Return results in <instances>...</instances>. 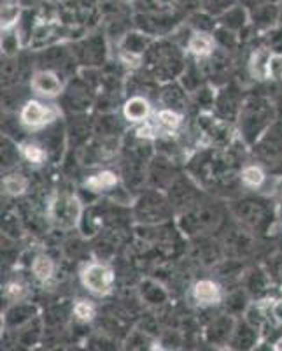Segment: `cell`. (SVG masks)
Segmentation results:
<instances>
[{
  "instance_id": "ffe728a7",
  "label": "cell",
  "mask_w": 282,
  "mask_h": 351,
  "mask_svg": "<svg viewBox=\"0 0 282 351\" xmlns=\"http://www.w3.org/2000/svg\"><path fill=\"white\" fill-rule=\"evenodd\" d=\"M153 128L162 137H177L186 128V112L170 108H158L151 118Z\"/></svg>"
},
{
  "instance_id": "d4e9b609",
  "label": "cell",
  "mask_w": 282,
  "mask_h": 351,
  "mask_svg": "<svg viewBox=\"0 0 282 351\" xmlns=\"http://www.w3.org/2000/svg\"><path fill=\"white\" fill-rule=\"evenodd\" d=\"M235 324H237L235 316L228 315V313L216 316L211 324L207 325L205 330V337L209 341V344L214 348L228 346L231 339V334H233Z\"/></svg>"
},
{
  "instance_id": "4dcf8cb0",
  "label": "cell",
  "mask_w": 282,
  "mask_h": 351,
  "mask_svg": "<svg viewBox=\"0 0 282 351\" xmlns=\"http://www.w3.org/2000/svg\"><path fill=\"white\" fill-rule=\"evenodd\" d=\"M251 27L255 32H266L270 28L277 27L281 20V5L279 4H261L249 11Z\"/></svg>"
},
{
  "instance_id": "e0dca14e",
  "label": "cell",
  "mask_w": 282,
  "mask_h": 351,
  "mask_svg": "<svg viewBox=\"0 0 282 351\" xmlns=\"http://www.w3.org/2000/svg\"><path fill=\"white\" fill-rule=\"evenodd\" d=\"M179 176L181 172L175 160L156 153L149 164V171H147V188L167 192Z\"/></svg>"
},
{
  "instance_id": "7a4b0ae2",
  "label": "cell",
  "mask_w": 282,
  "mask_h": 351,
  "mask_svg": "<svg viewBox=\"0 0 282 351\" xmlns=\"http://www.w3.org/2000/svg\"><path fill=\"white\" fill-rule=\"evenodd\" d=\"M274 99L266 93H249L244 100V106L235 121L239 137L247 148H253L259 137L268 130L274 121H277Z\"/></svg>"
},
{
  "instance_id": "4fadbf2b",
  "label": "cell",
  "mask_w": 282,
  "mask_h": 351,
  "mask_svg": "<svg viewBox=\"0 0 282 351\" xmlns=\"http://www.w3.org/2000/svg\"><path fill=\"white\" fill-rule=\"evenodd\" d=\"M203 192L205 190L190 174H181L165 193H167L168 200L174 206L175 215H179V213L186 211V209L193 208L195 204H198L205 197Z\"/></svg>"
},
{
  "instance_id": "681fc988",
  "label": "cell",
  "mask_w": 282,
  "mask_h": 351,
  "mask_svg": "<svg viewBox=\"0 0 282 351\" xmlns=\"http://www.w3.org/2000/svg\"><path fill=\"white\" fill-rule=\"evenodd\" d=\"M261 40L265 48L270 49L272 53H282V27L277 25V27L266 30V32L261 34Z\"/></svg>"
},
{
  "instance_id": "ab89813d",
  "label": "cell",
  "mask_w": 282,
  "mask_h": 351,
  "mask_svg": "<svg viewBox=\"0 0 282 351\" xmlns=\"http://www.w3.org/2000/svg\"><path fill=\"white\" fill-rule=\"evenodd\" d=\"M30 290H28V285L25 283L20 278H12V280H8L2 287V297L8 300L9 304H18L25 302V299L28 297Z\"/></svg>"
},
{
  "instance_id": "7dc6e473",
  "label": "cell",
  "mask_w": 282,
  "mask_h": 351,
  "mask_svg": "<svg viewBox=\"0 0 282 351\" xmlns=\"http://www.w3.org/2000/svg\"><path fill=\"white\" fill-rule=\"evenodd\" d=\"M239 4V0H202V11L214 18H221L227 11Z\"/></svg>"
},
{
  "instance_id": "d6986e66",
  "label": "cell",
  "mask_w": 282,
  "mask_h": 351,
  "mask_svg": "<svg viewBox=\"0 0 282 351\" xmlns=\"http://www.w3.org/2000/svg\"><path fill=\"white\" fill-rule=\"evenodd\" d=\"M155 106H153V99L147 95H140V93H131L121 104V116L130 127H139V125L151 121L155 116Z\"/></svg>"
},
{
  "instance_id": "8992f818",
  "label": "cell",
  "mask_w": 282,
  "mask_h": 351,
  "mask_svg": "<svg viewBox=\"0 0 282 351\" xmlns=\"http://www.w3.org/2000/svg\"><path fill=\"white\" fill-rule=\"evenodd\" d=\"M62 109L60 104H56L53 100L37 99V97H30V99L21 106L20 111L16 112L18 121L23 127L27 134H39V132L46 130L51 125L62 121Z\"/></svg>"
},
{
  "instance_id": "6da1fadb",
  "label": "cell",
  "mask_w": 282,
  "mask_h": 351,
  "mask_svg": "<svg viewBox=\"0 0 282 351\" xmlns=\"http://www.w3.org/2000/svg\"><path fill=\"white\" fill-rule=\"evenodd\" d=\"M228 216H231L228 206L225 208L216 202V199L203 197L193 208L179 213L175 225L186 239L198 236H216L228 225Z\"/></svg>"
},
{
  "instance_id": "1f68e13d",
  "label": "cell",
  "mask_w": 282,
  "mask_h": 351,
  "mask_svg": "<svg viewBox=\"0 0 282 351\" xmlns=\"http://www.w3.org/2000/svg\"><path fill=\"white\" fill-rule=\"evenodd\" d=\"M18 144H20L21 160L30 167H42L48 162H51L48 149L37 137H28V139H23Z\"/></svg>"
},
{
  "instance_id": "277c9868",
  "label": "cell",
  "mask_w": 282,
  "mask_h": 351,
  "mask_svg": "<svg viewBox=\"0 0 282 351\" xmlns=\"http://www.w3.org/2000/svg\"><path fill=\"white\" fill-rule=\"evenodd\" d=\"M235 223L251 232L253 236L266 234L275 219V208L272 200L263 195H239L228 204Z\"/></svg>"
},
{
  "instance_id": "7402d4cb",
  "label": "cell",
  "mask_w": 282,
  "mask_h": 351,
  "mask_svg": "<svg viewBox=\"0 0 282 351\" xmlns=\"http://www.w3.org/2000/svg\"><path fill=\"white\" fill-rule=\"evenodd\" d=\"M270 171L265 164L258 162V160H251V162H244V165L239 171V181L242 190L246 192H261L263 188H266L268 181H270Z\"/></svg>"
},
{
  "instance_id": "2e32d148",
  "label": "cell",
  "mask_w": 282,
  "mask_h": 351,
  "mask_svg": "<svg viewBox=\"0 0 282 351\" xmlns=\"http://www.w3.org/2000/svg\"><path fill=\"white\" fill-rule=\"evenodd\" d=\"M255 158L266 167L282 158V120L274 121L268 130L258 139V143L251 148Z\"/></svg>"
},
{
  "instance_id": "ba28073f",
  "label": "cell",
  "mask_w": 282,
  "mask_h": 351,
  "mask_svg": "<svg viewBox=\"0 0 282 351\" xmlns=\"http://www.w3.org/2000/svg\"><path fill=\"white\" fill-rule=\"evenodd\" d=\"M118 272L107 260H88L79 269V283L88 293L95 297L111 295L116 288Z\"/></svg>"
},
{
  "instance_id": "44dd1931",
  "label": "cell",
  "mask_w": 282,
  "mask_h": 351,
  "mask_svg": "<svg viewBox=\"0 0 282 351\" xmlns=\"http://www.w3.org/2000/svg\"><path fill=\"white\" fill-rule=\"evenodd\" d=\"M123 184L120 171H114L111 167H100L95 172L88 174L83 180V190L95 195H111L114 190Z\"/></svg>"
},
{
  "instance_id": "ac0fdd59",
  "label": "cell",
  "mask_w": 282,
  "mask_h": 351,
  "mask_svg": "<svg viewBox=\"0 0 282 351\" xmlns=\"http://www.w3.org/2000/svg\"><path fill=\"white\" fill-rule=\"evenodd\" d=\"M225 290H222V283L218 278H198L191 283L190 287V297L196 307L200 309H211V307L219 306L225 300Z\"/></svg>"
},
{
  "instance_id": "b9f144b4",
  "label": "cell",
  "mask_w": 282,
  "mask_h": 351,
  "mask_svg": "<svg viewBox=\"0 0 282 351\" xmlns=\"http://www.w3.org/2000/svg\"><path fill=\"white\" fill-rule=\"evenodd\" d=\"M188 25H190L195 32H203V34H214L216 28L219 27L218 18L207 14V12H203L202 9L193 12V14H190V18H188Z\"/></svg>"
},
{
  "instance_id": "74e56055",
  "label": "cell",
  "mask_w": 282,
  "mask_h": 351,
  "mask_svg": "<svg viewBox=\"0 0 282 351\" xmlns=\"http://www.w3.org/2000/svg\"><path fill=\"white\" fill-rule=\"evenodd\" d=\"M36 313L37 309L32 306V304L18 302V304H12L11 309H9L8 315H5V319H8V325L20 328L23 327L25 324H28V322L34 318Z\"/></svg>"
},
{
  "instance_id": "4316f807",
  "label": "cell",
  "mask_w": 282,
  "mask_h": 351,
  "mask_svg": "<svg viewBox=\"0 0 282 351\" xmlns=\"http://www.w3.org/2000/svg\"><path fill=\"white\" fill-rule=\"evenodd\" d=\"M30 274L34 280L42 287H48L49 283L56 280L58 274V263L49 253L37 252L30 260Z\"/></svg>"
},
{
  "instance_id": "836d02e7",
  "label": "cell",
  "mask_w": 282,
  "mask_h": 351,
  "mask_svg": "<svg viewBox=\"0 0 282 351\" xmlns=\"http://www.w3.org/2000/svg\"><path fill=\"white\" fill-rule=\"evenodd\" d=\"M127 121L118 112H102L95 120L97 137H123L127 130Z\"/></svg>"
},
{
  "instance_id": "f5cc1de1",
  "label": "cell",
  "mask_w": 282,
  "mask_h": 351,
  "mask_svg": "<svg viewBox=\"0 0 282 351\" xmlns=\"http://www.w3.org/2000/svg\"><path fill=\"white\" fill-rule=\"evenodd\" d=\"M279 86H281V92H282V83H281V84H279Z\"/></svg>"
},
{
  "instance_id": "603a6c76",
  "label": "cell",
  "mask_w": 282,
  "mask_h": 351,
  "mask_svg": "<svg viewBox=\"0 0 282 351\" xmlns=\"http://www.w3.org/2000/svg\"><path fill=\"white\" fill-rule=\"evenodd\" d=\"M72 118L65 123L67 128V141L70 148H84L95 136V120H90L86 114H70Z\"/></svg>"
},
{
  "instance_id": "d6a6232c",
  "label": "cell",
  "mask_w": 282,
  "mask_h": 351,
  "mask_svg": "<svg viewBox=\"0 0 282 351\" xmlns=\"http://www.w3.org/2000/svg\"><path fill=\"white\" fill-rule=\"evenodd\" d=\"M30 188H32V180L25 172L16 171V169L8 171L2 178V192L9 199H21V197L28 195Z\"/></svg>"
},
{
  "instance_id": "7c38bea8",
  "label": "cell",
  "mask_w": 282,
  "mask_h": 351,
  "mask_svg": "<svg viewBox=\"0 0 282 351\" xmlns=\"http://www.w3.org/2000/svg\"><path fill=\"white\" fill-rule=\"evenodd\" d=\"M67 83V77L62 76L60 72L51 71V69H36L30 74L28 88L32 92V97L44 100H55L64 95Z\"/></svg>"
},
{
  "instance_id": "ee69618b",
  "label": "cell",
  "mask_w": 282,
  "mask_h": 351,
  "mask_svg": "<svg viewBox=\"0 0 282 351\" xmlns=\"http://www.w3.org/2000/svg\"><path fill=\"white\" fill-rule=\"evenodd\" d=\"M25 223L23 219L18 215H12V213H8L2 219V234H4L5 239L9 241H16L20 237H23Z\"/></svg>"
},
{
  "instance_id": "60d3db41",
  "label": "cell",
  "mask_w": 282,
  "mask_h": 351,
  "mask_svg": "<svg viewBox=\"0 0 282 351\" xmlns=\"http://www.w3.org/2000/svg\"><path fill=\"white\" fill-rule=\"evenodd\" d=\"M20 160V144L8 136L2 137V167H4L5 171H14Z\"/></svg>"
},
{
  "instance_id": "e575fe53",
  "label": "cell",
  "mask_w": 282,
  "mask_h": 351,
  "mask_svg": "<svg viewBox=\"0 0 282 351\" xmlns=\"http://www.w3.org/2000/svg\"><path fill=\"white\" fill-rule=\"evenodd\" d=\"M139 293L147 306H163L168 300V290L155 278H144L139 283Z\"/></svg>"
},
{
  "instance_id": "f1b7e54d",
  "label": "cell",
  "mask_w": 282,
  "mask_h": 351,
  "mask_svg": "<svg viewBox=\"0 0 282 351\" xmlns=\"http://www.w3.org/2000/svg\"><path fill=\"white\" fill-rule=\"evenodd\" d=\"M272 280L266 269L263 265H253V267H247L246 272L242 276V281H240V287L246 288V291L249 295L261 297L265 295L266 291L270 290Z\"/></svg>"
},
{
  "instance_id": "5bb4252c",
  "label": "cell",
  "mask_w": 282,
  "mask_h": 351,
  "mask_svg": "<svg viewBox=\"0 0 282 351\" xmlns=\"http://www.w3.org/2000/svg\"><path fill=\"white\" fill-rule=\"evenodd\" d=\"M37 69H51V71L60 72L62 76H74L77 71L76 56L72 53V48L65 44H53L49 48L39 49L37 55Z\"/></svg>"
},
{
  "instance_id": "8d00e7d4",
  "label": "cell",
  "mask_w": 282,
  "mask_h": 351,
  "mask_svg": "<svg viewBox=\"0 0 282 351\" xmlns=\"http://www.w3.org/2000/svg\"><path fill=\"white\" fill-rule=\"evenodd\" d=\"M249 293L246 291V288L239 287L233 288L231 291H228L227 295H225V300H222V306H225V311L228 315L235 316V315H242V313L247 311V307L251 306L249 300Z\"/></svg>"
},
{
  "instance_id": "d590c367",
  "label": "cell",
  "mask_w": 282,
  "mask_h": 351,
  "mask_svg": "<svg viewBox=\"0 0 282 351\" xmlns=\"http://www.w3.org/2000/svg\"><path fill=\"white\" fill-rule=\"evenodd\" d=\"M219 27L231 30L235 34H242L247 27L251 25V14L249 9L244 8L242 4H237L235 8H231L230 11H227L221 18H218Z\"/></svg>"
},
{
  "instance_id": "f546056e",
  "label": "cell",
  "mask_w": 282,
  "mask_h": 351,
  "mask_svg": "<svg viewBox=\"0 0 282 351\" xmlns=\"http://www.w3.org/2000/svg\"><path fill=\"white\" fill-rule=\"evenodd\" d=\"M274 53L265 46H258L251 51L249 58H247L246 71L247 76L256 83H263L268 81V65H270V58Z\"/></svg>"
},
{
  "instance_id": "db71d44e",
  "label": "cell",
  "mask_w": 282,
  "mask_h": 351,
  "mask_svg": "<svg viewBox=\"0 0 282 351\" xmlns=\"http://www.w3.org/2000/svg\"><path fill=\"white\" fill-rule=\"evenodd\" d=\"M228 351H235V350H228Z\"/></svg>"
},
{
  "instance_id": "8fae6325",
  "label": "cell",
  "mask_w": 282,
  "mask_h": 351,
  "mask_svg": "<svg viewBox=\"0 0 282 351\" xmlns=\"http://www.w3.org/2000/svg\"><path fill=\"white\" fill-rule=\"evenodd\" d=\"M249 93H246L244 86L239 83L230 81V83L222 84L216 92V102H214V114L219 116L221 120L235 123L239 118V112L244 106V100Z\"/></svg>"
},
{
  "instance_id": "30bf717a",
  "label": "cell",
  "mask_w": 282,
  "mask_h": 351,
  "mask_svg": "<svg viewBox=\"0 0 282 351\" xmlns=\"http://www.w3.org/2000/svg\"><path fill=\"white\" fill-rule=\"evenodd\" d=\"M72 53L81 69H102L107 64V43L103 34H90L72 44Z\"/></svg>"
},
{
  "instance_id": "9c48e42d",
  "label": "cell",
  "mask_w": 282,
  "mask_h": 351,
  "mask_svg": "<svg viewBox=\"0 0 282 351\" xmlns=\"http://www.w3.org/2000/svg\"><path fill=\"white\" fill-rule=\"evenodd\" d=\"M99 84L77 72L67 83L64 95L60 97V106L68 114H86L88 109L97 104Z\"/></svg>"
},
{
  "instance_id": "c3c4849f",
  "label": "cell",
  "mask_w": 282,
  "mask_h": 351,
  "mask_svg": "<svg viewBox=\"0 0 282 351\" xmlns=\"http://www.w3.org/2000/svg\"><path fill=\"white\" fill-rule=\"evenodd\" d=\"M263 267L266 269V272L270 276L272 283L275 287L282 288V253H275V255L268 256Z\"/></svg>"
},
{
  "instance_id": "484cf974",
  "label": "cell",
  "mask_w": 282,
  "mask_h": 351,
  "mask_svg": "<svg viewBox=\"0 0 282 351\" xmlns=\"http://www.w3.org/2000/svg\"><path fill=\"white\" fill-rule=\"evenodd\" d=\"M259 335H261V332L258 328L253 327L246 318H240L235 324L228 348L235 351H253L258 346Z\"/></svg>"
},
{
  "instance_id": "9a60e30c",
  "label": "cell",
  "mask_w": 282,
  "mask_h": 351,
  "mask_svg": "<svg viewBox=\"0 0 282 351\" xmlns=\"http://www.w3.org/2000/svg\"><path fill=\"white\" fill-rule=\"evenodd\" d=\"M190 241V260L202 265V267L214 269L221 260L227 258V253H225V247H222L219 237L198 236Z\"/></svg>"
},
{
  "instance_id": "7bdbcfd3",
  "label": "cell",
  "mask_w": 282,
  "mask_h": 351,
  "mask_svg": "<svg viewBox=\"0 0 282 351\" xmlns=\"http://www.w3.org/2000/svg\"><path fill=\"white\" fill-rule=\"evenodd\" d=\"M21 46H25V44L16 28L2 32V55H4V58H16Z\"/></svg>"
},
{
  "instance_id": "f907efd6",
  "label": "cell",
  "mask_w": 282,
  "mask_h": 351,
  "mask_svg": "<svg viewBox=\"0 0 282 351\" xmlns=\"http://www.w3.org/2000/svg\"><path fill=\"white\" fill-rule=\"evenodd\" d=\"M268 81L272 83H282V53H274L268 65Z\"/></svg>"
},
{
  "instance_id": "f6af8a7d",
  "label": "cell",
  "mask_w": 282,
  "mask_h": 351,
  "mask_svg": "<svg viewBox=\"0 0 282 351\" xmlns=\"http://www.w3.org/2000/svg\"><path fill=\"white\" fill-rule=\"evenodd\" d=\"M212 36H214L218 48L222 49V51H227V53L235 51V49L239 48V44L242 43V39H240L239 34L231 32V30H227V28H222V27L216 28V32L212 34Z\"/></svg>"
},
{
  "instance_id": "816d5d0a",
  "label": "cell",
  "mask_w": 282,
  "mask_h": 351,
  "mask_svg": "<svg viewBox=\"0 0 282 351\" xmlns=\"http://www.w3.org/2000/svg\"><path fill=\"white\" fill-rule=\"evenodd\" d=\"M274 351H282V335L277 339V343H275L274 346Z\"/></svg>"
},
{
  "instance_id": "3957f363",
  "label": "cell",
  "mask_w": 282,
  "mask_h": 351,
  "mask_svg": "<svg viewBox=\"0 0 282 351\" xmlns=\"http://www.w3.org/2000/svg\"><path fill=\"white\" fill-rule=\"evenodd\" d=\"M188 55L181 46L172 43L168 37L153 43L149 51L144 56L142 71L156 80L158 83H172L179 81L188 65Z\"/></svg>"
},
{
  "instance_id": "83f0119b",
  "label": "cell",
  "mask_w": 282,
  "mask_h": 351,
  "mask_svg": "<svg viewBox=\"0 0 282 351\" xmlns=\"http://www.w3.org/2000/svg\"><path fill=\"white\" fill-rule=\"evenodd\" d=\"M216 51H218V44H216V39L212 34L193 32L191 39L188 40L186 55L191 60L207 62Z\"/></svg>"
},
{
  "instance_id": "52a82bcc",
  "label": "cell",
  "mask_w": 282,
  "mask_h": 351,
  "mask_svg": "<svg viewBox=\"0 0 282 351\" xmlns=\"http://www.w3.org/2000/svg\"><path fill=\"white\" fill-rule=\"evenodd\" d=\"M83 200L74 192H58L51 197L48 208V219L53 228L62 232H70L79 228L81 218L84 215Z\"/></svg>"
},
{
  "instance_id": "cb8c5ba5",
  "label": "cell",
  "mask_w": 282,
  "mask_h": 351,
  "mask_svg": "<svg viewBox=\"0 0 282 351\" xmlns=\"http://www.w3.org/2000/svg\"><path fill=\"white\" fill-rule=\"evenodd\" d=\"M159 108H170L177 111H184L191 108V95L184 90L179 81H172V83L162 84L158 93Z\"/></svg>"
},
{
  "instance_id": "5b68a950",
  "label": "cell",
  "mask_w": 282,
  "mask_h": 351,
  "mask_svg": "<svg viewBox=\"0 0 282 351\" xmlns=\"http://www.w3.org/2000/svg\"><path fill=\"white\" fill-rule=\"evenodd\" d=\"M175 216L174 206L167 193L155 188H146L133 200L131 218L139 225H163L172 221Z\"/></svg>"
},
{
  "instance_id": "f35d334b",
  "label": "cell",
  "mask_w": 282,
  "mask_h": 351,
  "mask_svg": "<svg viewBox=\"0 0 282 351\" xmlns=\"http://www.w3.org/2000/svg\"><path fill=\"white\" fill-rule=\"evenodd\" d=\"M23 12L18 0H2V32L14 30L20 25Z\"/></svg>"
},
{
  "instance_id": "bcb514c9",
  "label": "cell",
  "mask_w": 282,
  "mask_h": 351,
  "mask_svg": "<svg viewBox=\"0 0 282 351\" xmlns=\"http://www.w3.org/2000/svg\"><path fill=\"white\" fill-rule=\"evenodd\" d=\"M72 315L81 324H90L97 316V306L90 299H77L72 306Z\"/></svg>"
}]
</instances>
